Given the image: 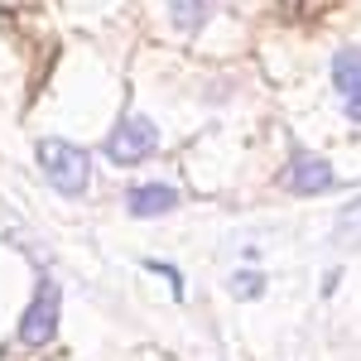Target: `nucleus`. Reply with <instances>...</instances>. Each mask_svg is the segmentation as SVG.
<instances>
[{"instance_id":"10","label":"nucleus","mask_w":361,"mask_h":361,"mask_svg":"<svg viewBox=\"0 0 361 361\" xmlns=\"http://www.w3.org/2000/svg\"><path fill=\"white\" fill-rule=\"evenodd\" d=\"M145 270H154L159 279H169V284H173V299H183V275H178L173 265H164V260H145Z\"/></svg>"},{"instance_id":"8","label":"nucleus","mask_w":361,"mask_h":361,"mask_svg":"<svg viewBox=\"0 0 361 361\" xmlns=\"http://www.w3.org/2000/svg\"><path fill=\"white\" fill-rule=\"evenodd\" d=\"M333 241L342 250H361V197L352 207H342V217H337V226H333Z\"/></svg>"},{"instance_id":"2","label":"nucleus","mask_w":361,"mask_h":361,"mask_svg":"<svg viewBox=\"0 0 361 361\" xmlns=\"http://www.w3.org/2000/svg\"><path fill=\"white\" fill-rule=\"evenodd\" d=\"M58 318H63V289H58L54 275H39L34 299H29V308L20 313L15 342H20V347H49L58 337Z\"/></svg>"},{"instance_id":"6","label":"nucleus","mask_w":361,"mask_h":361,"mask_svg":"<svg viewBox=\"0 0 361 361\" xmlns=\"http://www.w3.org/2000/svg\"><path fill=\"white\" fill-rule=\"evenodd\" d=\"M183 202V193L173 188V183H135V188H126V212L130 217H164Z\"/></svg>"},{"instance_id":"5","label":"nucleus","mask_w":361,"mask_h":361,"mask_svg":"<svg viewBox=\"0 0 361 361\" xmlns=\"http://www.w3.org/2000/svg\"><path fill=\"white\" fill-rule=\"evenodd\" d=\"M328 78H333V92L342 97V116H347L352 126H361V49L357 44H347V49L333 54Z\"/></svg>"},{"instance_id":"4","label":"nucleus","mask_w":361,"mask_h":361,"mask_svg":"<svg viewBox=\"0 0 361 361\" xmlns=\"http://www.w3.org/2000/svg\"><path fill=\"white\" fill-rule=\"evenodd\" d=\"M289 193L299 197H318V193H333V188H342V178L333 173V164L328 159H318V154H308V149H289Z\"/></svg>"},{"instance_id":"9","label":"nucleus","mask_w":361,"mask_h":361,"mask_svg":"<svg viewBox=\"0 0 361 361\" xmlns=\"http://www.w3.org/2000/svg\"><path fill=\"white\" fill-rule=\"evenodd\" d=\"M226 289H231L236 299H260V294H265V275H260V270H231V275H226Z\"/></svg>"},{"instance_id":"7","label":"nucleus","mask_w":361,"mask_h":361,"mask_svg":"<svg viewBox=\"0 0 361 361\" xmlns=\"http://www.w3.org/2000/svg\"><path fill=\"white\" fill-rule=\"evenodd\" d=\"M212 15V0H169V25L178 34H197Z\"/></svg>"},{"instance_id":"1","label":"nucleus","mask_w":361,"mask_h":361,"mask_svg":"<svg viewBox=\"0 0 361 361\" xmlns=\"http://www.w3.org/2000/svg\"><path fill=\"white\" fill-rule=\"evenodd\" d=\"M34 159L44 169L49 188H58L63 197H82L92 188V154L82 145H73V140H39Z\"/></svg>"},{"instance_id":"3","label":"nucleus","mask_w":361,"mask_h":361,"mask_svg":"<svg viewBox=\"0 0 361 361\" xmlns=\"http://www.w3.org/2000/svg\"><path fill=\"white\" fill-rule=\"evenodd\" d=\"M159 149V126L149 121V116H121L116 121V130L106 135V145H102V154L111 159V164H140V159H149Z\"/></svg>"}]
</instances>
